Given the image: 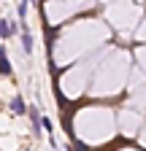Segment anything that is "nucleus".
Returning a JSON list of instances; mask_svg holds the SVG:
<instances>
[{"label": "nucleus", "mask_w": 146, "mask_h": 151, "mask_svg": "<svg viewBox=\"0 0 146 151\" xmlns=\"http://www.w3.org/2000/svg\"><path fill=\"white\" fill-rule=\"evenodd\" d=\"M30 119H33V129L41 132V122H43V119H41V113H38V108H35V105L30 108Z\"/></svg>", "instance_id": "obj_4"}, {"label": "nucleus", "mask_w": 146, "mask_h": 151, "mask_svg": "<svg viewBox=\"0 0 146 151\" xmlns=\"http://www.w3.org/2000/svg\"><path fill=\"white\" fill-rule=\"evenodd\" d=\"M11 73V65H8V57H6V49L0 46V76H8Z\"/></svg>", "instance_id": "obj_2"}, {"label": "nucleus", "mask_w": 146, "mask_h": 151, "mask_svg": "<svg viewBox=\"0 0 146 151\" xmlns=\"http://www.w3.org/2000/svg\"><path fill=\"white\" fill-rule=\"evenodd\" d=\"M22 46H25V51H27V54L33 51V35H30V30H27L25 24H22Z\"/></svg>", "instance_id": "obj_3"}, {"label": "nucleus", "mask_w": 146, "mask_h": 151, "mask_svg": "<svg viewBox=\"0 0 146 151\" xmlns=\"http://www.w3.org/2000/svg\"><path fill=\"white\" fill-rule=\"evenodd\" d=\"M41 127H43L46 132H51V119H46V116H43V122H41Z\"/></svg>", "instance_id": "obj_7"}, {"label": "nucleus", "mask_w": 146, "mask_h": 151, "mask_svg": "<svg viewBox=\"0 0 146 151\" xmlns=\"http://www.w3.org/2000/svg\"><path fill=\"white\" fill-rule=\"evenodd\" d=\"M16 14H19V19L25 22V16H27V0H19V6H16Z\"/></svg>", "instance_id": "obj_6"}, {"label": "nucleus", "mask_w": 146, "mask_h": 151, "mask_svg": "<svg viewBox=\"0 0 146 151\" xmlns=\"http://www.w3.org/2000/svg\"><path fill=\"white\" fill-rule=\"evenodd\" d=\"M14 30H16L14 24H8L6 19H0V38H11V35H14Z\"/></svg>", "instance_id": "obj_5"}, {"label": "nucleus", "mask_w": 146, "mask_h": 151, "mask_svg": "<svg viewBox=\"0 0 146 151\" xmlns=\"http://www.w3.org/2000/svg\"><path fill=\"white\" fill-rule=\"evenodd\" d=\"M11 111H14V113H16V116H22V113H25V111H27V105H25V100H22V97H19V94H16V97H14V100H11Z\"/></svg>", "instance_id": "obj_1"}]
</instances>
